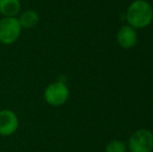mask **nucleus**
<instances>
[{"label": "nucleus", "instance_id": "obj_1", "mask_svg": "<svg viewBox=\"0 0 153 152\" xmlns=\"http://www.w3.org/2000/svg\"><path fill=\"white\" fill-rule=\"evenodd\" d=\"M126 19L133 28H144L152 22L153 10L145 0H135L129 5Z\"/></svg>", "mask_w": 153, "mask_h": 152}, {"label": "nucleus", "instance_id": "obj_2", "mask_svg": "<svg viewBox=\"0 0 153 152\" xmlns=\"http://www.w3.org/2000/svg\"><path fill=\"white\" fill-rule=\"evenodd\" d=\"M70 91L68 85L62 80H55L50 82L43 92V97L48 105L52 108L62 106L68 101Z\"/></svg>", "mask_w": 153, "mask_h": 152}, {"label": "nucleus", "instance_id": "obj_3", "mask_svg": "<svg viewBox=\"0 0 153 152\" xmlns=\"http://www.w3.org/2000/svg\"><path fill=\"white\" fill-rule=\"evenodd\" d=\"M23 28L17 17H2L0 19V44L13 45L20 39Z\"/></svg>", "mask_w": 153, "mask_h": 152}, {"label": "nucleus", "instance_id": "obj_4", "mask_svg": "<svg viewBox=\"0 0 153 152\" xmlns=\"http://www.w3.org/2000/svg\"><path fill=\"white\" fill-rule=\"evenodd\" d=\"M127 147L130 152H152L153 133L145 128L135 130L129 138Z\"/></svg>", "mask_w": 153, "mask_h": 152}, {"label": "nucleus", "instance_id": "obj_5", "mask_svg": "<svg viewBox=\"0 0 153 152\" xmlns=\"http://www.w3.org/2000/svg\"><path fill=\"white\" fill-rule=\"evenodd\" d=\"M20 121L14 110L4 108L0 110V136H10L19 129Z\"/></svg>", "mask_w": 153, "mask_h": 152}, {"label": "nucleus", "instance_id": "obj_6", "mask_svg": "<svg viewBox=\"0 0 153 152\" xmlns=\"http://www.w3.org/2000/svg\"><path fill=\"white\" fill-rule=\"evenodd\" d=\"M117 40L121 47L125 49H130L137 44V35L133 27H131L130 25H125L118 31Z\"/></svg>", "mask_w": 153, "mask_h": 152}, {"label": "nucleus", "instance_id": "obj_7", "mask_svg": "<svg viewBox=\"0 0 153 152\" xmlns=\"http://www.w3.org/2000/svg\"><path fill=\"white\" fill-rule=\"evenodd\" d=\"M23 29H31L34 28L40 22V15L34 10H26L20 13L17 17Z\"/></svg>", "mask_w": 153, "mask_h": 152}, {"label": "nucleus", "instance_id": "obj_8", "mask_svg": "<svg viewBox=\"0 0 153 152\" xmlns=\"http://www.w3.org/2000/svg\"><path fill=\"white\" fill-rule=\"evenodd\" d=\"M21 10V0H0V15L2 17H18Z\"/></svg>", "mask_w": 153, "mask_h": 152}, {"label": "nucleus", "instance_id": "obj_9", "mask_svg": "<svg viewBox=\"0 0 153 152\" xmlns=\"http://www.w3.org/2000/svg\"><path fill=\"white\" fill-rule=\"evenodd\" d=\"M127 145L120 140H113L105 146V152H126Z\"/></svg>", "mask_w": 153, "mask_h": 152}]
</instances>
